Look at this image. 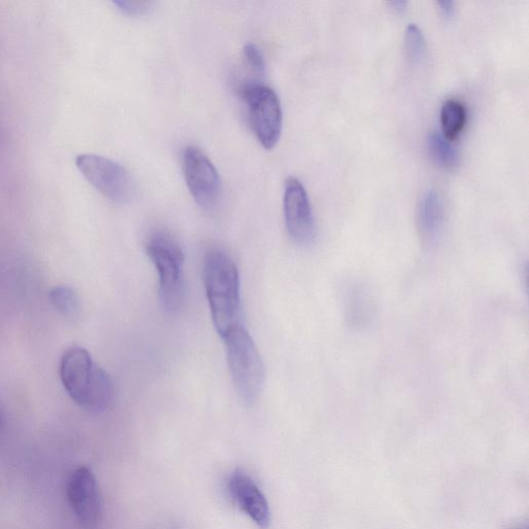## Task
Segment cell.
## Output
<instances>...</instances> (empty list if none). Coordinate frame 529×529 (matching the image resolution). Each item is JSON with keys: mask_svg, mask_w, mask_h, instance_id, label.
<instances>
[{"mask_svg": "<svg viewBox=\"0 0 529 529\" xmlns=\"http://www.w3.org/2000/svg\"><path fill=\"white\" fill-rule=\"evenodd\" d=\"M284 212L291 239L302 246L313 243L317 234L313 208L304 185L295 177L285 183Z\"/></svg>", "mask_w": 529, "mask_h": 529, "instance_id": "obj_8", "label": "cell"}, {"mask_svg": "<svg viewBox=\"0 0 529 529\" xmlns=\"http://www.w3.org/2000/svg\"><path fill=\"white\" fill-rule=\"evenodd\" d=\"M390 6L397 12H403L407 9L408 3L403 2V0H395V2L390 3Z\"/></svg>", "mask_w": 529, "mask_h": 529, "instance_id": "obj_19", "label": "cell"}, {"mask_svg": "<svg viewBox=\"0 0 529 529\" xmlns=\"http://www.w3.org/2000/svg\"><path fill=\"white\" fill-rule=\"evenodd\" d=\"M235 389L241 400L251 406L265 384V365L254 339L239 327L223 337Z\"/></svg>", "mask_w": 529, "mask_h": 529, "instance_id": "obj_3", "label": "cell"}, {"mask_svg": "<svg viewBox=\"0 0 529 529\" xmlns=\"http://www.w3.org/2000/svg\"><path fill=\"white\" fill-rule=\"evenodd\" d=\"M232 499L239 509L261 529L271 523V512L266 496L256 482L240 469H236L228 483Z\"/></svg>", "mask_w": 529, "mask_h": 529, "instance_id": "obj_10", "label": "cell"}, {"mask_svg": "<svg viewBox=\"0 0 529 529\" xmlns=\"http://www.w3.org/2000/svg\"><path fill=\"white\" fill-rule=\"evenodd\" d=\"M438 8L440 11V14L447 19H450L453 17L455 13V4L454 2H451V0H443V2H439Z\"/></svg>", "mask_w": 529, "mask_h": 529, "instance_id": "obj_18", "label": "cell"}, {"mask_svg": "<svg viewBox=\"0 0 529 529\" xmlns=\"http://www.w3.org/2000/svg\"><path fill=\"white\" fill-rule=\"evenodd\" d=\"M113 4L122 14L130 17L144 16L153 7L152 2H141V0H115Z\"/></svg>", "mask_w": 529, "mask_h": 529, "instance_id": "obj_16", "label": "cell"}, {"mask_svg": "<svg viewBox=\"0 0 529 529\" xmlns=\"http://www.w3.org/2000/svg\"><path fill=\"white\" fill-rule=\"evenodd\" d=\"M171 529H179L178 527H172Z\"/></svg>", "mask_w": 529, "mask_h": 529, "instance_id": "obj_21", "label": "cell"}, {"mask_svg": "<svg viewBox=\"0 0 529 529\" xmlns=\"http://www.w3.org/2000/svg\"><path fill=\"white\" fill-rule=\"evenodd\" d=\"M404 48L408 57L417 64L420 62L426 52V41L422 30L417 24H410L404 33Z\"/></svg>", "mask_w": 529, "mask_h": 529, "instance_id": "obj_15", "label": "cell"}, {"mask_svg": "<svg viewBox=\"0 0 529 529\" xmlns=\"http://www.w3.org/2000/svg\"><path fill=\"white\" fill-rule=\"evenodd\" d=\"M239 92L255 136L265 149L271 150L283 132V109L278 96L273 89L258 82H246Z\"/></svg>", "mask_w": 529, "mask_h": 529, "instance_id": "obj_5", "label": "cell"}, {"mask_svg": "<svg viewBox=\"0 0 529 529\" xmlns=\"http://www.w3.org/2000/svg\"><path fill=\"white\" fill-rule=\"evenodd\" d=\"M417 225L422 241L427 247L439 243L445 227V207L437 191L428 190L420 199Z\"/></svg>", "mask_w": 529, "mask_h": 529, "instance_id": "obj_11", "label": "cell"}, {"mask_svg": "<svg viewBox=\"0 0 529 529\" xmlns=\"http://www.w3.org/2000/svg\"><path fill=\"white\" fill-rule=\"evenodd\" d=\"M203 280L213 325L223 338L243 326L238 268L226 252L211 250L204 261Z\"/></svg>", "mask_w": 529, "mask_h": 529, "instance_id": "obj_1", "label": "cell"}, {"mask_svg": "<svg viewBox=\"0 0 529 529\" xmlns=\"http://www.w3.org/2000/svg\"><path fill=\"white\" fill-rule=\"evenodd\" d=\"M182 169L186 185L196 203L205 210L215 207L221 197L222 182L207 155L196 146L185 147Z\"/></svg>", "mask_w": 529, "mask_h": 529, "instance_id": "obj_7", "label": "cell"}, {"mask_svg": "<svg viewBox=\"0 0 529 529\" xmlns=\"http://www.w3.org/2000/svg\"><path fill=\"white\" fill-rule=\"evenodd\" d=\"M246 64L257 75H264L266 64L262 51L255 44H247L243 49Z\"/></svg>", "mask_w": 529, "mask_h": 529, "instance_id": "obj_17", "label": "cell"}, {"mask_svg": "<svg viewBox=\"0 0 529 529\" xmlns=\"http://www.w3.org/2000/svg\"><path fill=\"white\" fill-rule=\"evenodd\" d=\"M514 529H528V526L527 525H519V526L515 527Z\"/></svg>", "mask_w": 529, "mask_h": 529, "instance_id": "obj_20", "label": "cell"}, {"mask_svg": "<svg viewBox=\"0 0 529 529\" xmlns=\"http://www.w3.org/2000/svg\"><path fill=\"white\" fill-rule=\"evenodd\" d=\"M468 113L463 103L458 100H448L441 110L443 135L449 140H456L462 132Z\"/></svg>", "mask_w": 529, "mask_h": 529, "instance_id": "obj_12", "label": "cell"}, {"mask_svg": "<svg viewBox=\"0 0 529 529\" xmlns=\"http://www.w3.org/2000/svg\"><path fill=\"white\" fill-rule=\"evenodd\" d=\"M146 254L159 274V295L164 308L175 313L184 298V253L169 233L155 231L147 239Z\"/></svg>", "mask_w": 529, "mask_h": 529, "instance_id": "obj_4", "label": "cell"}, {"mask_svg": "<svg viewBox=\"0 0 529 529\" xmlns=\"http://www.w3.org/2000/svg\"><path fill=\"white\" fill-rule=\"evenodd\" d=\"M50 301L58 313L66 318H75L80 310V301L74 289L58 286L50 292Z\"/></svg>", "mask_w": 529, "mask_h": 529, "instance_id": "obj_14", "label": "cell"}, {"mask_svg": "<svg viewBox=\"0 0 529 529\" xmlns=\"http://www.w3.org/2000/svg\"><path fill=\"white\" fill-rule=\"evenodd\" d=\"M76 165L93 188L113 203L126 204L133 199V180L118 163L101 155L85 153L78 155Z\"/></svg>", "mask_w": 529, "mask_h": 529, "instance_id": "obj_6", "label": "cell"}, {"mask_svg": "<svg viewBox=\"0 0 529 529\" xmlns=\"http://www.w3.org/2000/svg\"><path fill=\"white\" fill-rule=\"evenodd\" d=\"M67 493L80 524L85 529H97L102 517V502L95 475L86 466H81L72 474Z\"/></svg>", "mask_w": 529, "mask_h": 529, "instance_id": "obj_9", "label": "cell"}, {"mask_svg": "<svg viewBox=\"0 0 529 529\" xmlns=\"http://www.w3.org/2000/svg\"><path fill=\"white\" fill-rule=\"evenodd\" d=\"M432 160L444 168H454L459 163V153L442 133L432 132L427 140Z\"/></svg>", "mask_w": 529, "mask_h": 529, "instance_id": "obj_13", "label": "cell"}, {"mask_svg": "<svg viewBox=\"0 0 529 529\" xmlns=\"http://www.w3.org/2000/svg\"><path fill=\"white\" fill-rule=\"evenodd\" d=\"M59 375L67 393L81 409L100 414L112 406L111 378L85 349L68 350L61 358Z\"/></svg>", "mask_w": 529, "mask_h": 529, "instance_id": "obj_2", "label": "cell"}]
</instances>
